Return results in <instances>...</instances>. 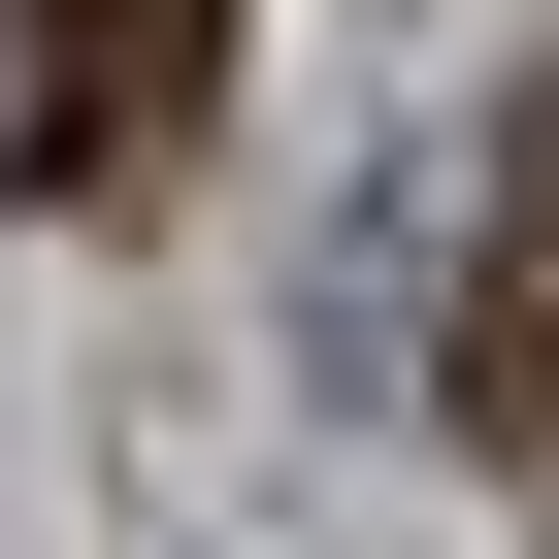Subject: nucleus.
Masks as SVG:
<instances>
[{
  "mask_svg": "<svg viewBox=\"0 0 559 559\" xmlns=\"http://www.w3.org/2000/svg\"><path fill=\"white\" fill-rule=\"evenodd\" d=\"M230 99V0H0V165H34L67 230H132Z\"/></svg>",
  "mask_w": 559,
  "mask_h": 559,
  "instance_id": "obj_1",
  "label": "nucleus"
},
{
  "mask_svg": "<svg viewBox=\"0 0 559 559\" xmlns=\"http://www.w3.org/2000/svg\"><path fill=\"white\" fill-rule=\"evenodd\" d=\"M461 461H559V99L493 132V230H461V330H428Z\"/></svg>",
  "mask_w": 559,
  "mask_h": 559,
  "instance_id": "obj_2",
  "label": "nucleus"
}]
</instances>
